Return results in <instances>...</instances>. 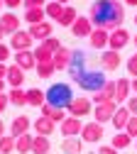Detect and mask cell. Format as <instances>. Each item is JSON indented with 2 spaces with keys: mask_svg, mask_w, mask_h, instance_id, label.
<instances>
[{
  "mask_svg": "<svg viewBox=\"0 0 137 154\" xmlns=\"http://www.w3.org/2000/svg\"><path fill=\"white\" fill-rule=\"evenodd\" d=\"M91 22L93 27L98 29H117L123 27V20H125V5L120 3V0H95V3L91 5Z\"/></svg>",
  "mask_w": 137,
  "mask_h": 154,
  "instance_id": "obj_1",
  "label": "cell"
},
{
  "mask_svg": "<svg viewBox=\"0 0 137 154\" xmlns=\"http://www.w3.org/2000/svg\"><path fill=\"white\" fill-rule=\"evenodd\" d=\"M44 95H47V103H49L51 108L66 110V108L73 103V91H71L69 83H51V86L44 91Z\"/></svg>",
  "mask_w": 137,
  "mask_h": 154,
  "instance_id": "obj_2",
  "label": "cell"
},
{
  "mask_svg": "<svg viewBox=\"0 0 137 154\" xmlns=\"http://www.w3.org/2000/svg\"><path fill=\"white\" fill-rule=\"evenodd\" d=\"M81 91H88V93H98L108 81H105V76H103V71H91V69H86L83 73H78V76H73L71 79Z\"/></svg>",
  "mask_w": 137,
  "mask_h": 154,
  "instance_id": "obj_3",
  "label": "cell"
},
{
  "mask_svg": "<svg viewBox=\"0 0 137 154\" xmlns=\"http://www.w3.org/2000/svg\"><path fill=\"white\" fill-rule=\"evenodd\" d=\"M130 32L125 29V27H117V29H113L110 32V37H108V49H113V51H120V49H125L127 44H130Z\"/></svg>",
  "mask_w": 137,
  "mask_h": 154,
  "instance_id": "obj_4",
  "label": "cell"
},
{
  "mask_svg": "<svg viewBox=\"0 0 137 154\" xmlns=\"http://www.w3.org/2000/svg\"><path fill=\"white\" fill-rule=\"evenodd\" d=\"M81 140L88 142V144H95L103 140V125L101 122H83V130H81Z\"/></svg>",
  "mask_w": 137,
  "mask_h": 154,
  "instance_id": "obj_5",
  "label": "cell"
},
{
  "mask_svg": "<svg viewBox=\"0 0 137 154\" xmlns=\"http://www.w3.org/2000/svg\"><path fill=\"white\" fill-rule=\"evenodd\" d=\"M91 110H93V103L88 98H73V103L66 108V112L71 118H78V120H81L83 115H91Z\"/></svg>",
  "mask_w": 137,
  "mask_h": 154,
  "instance_id": "obj_6",
  "label": "cell"
},
{
  "mask_svg": "<svg viewBox=\"0 0 137 154\" xmlns=\"http://www.w3.org/2000/svg\"><path fill=\"white\" fill-rule=\"evenodd\" d=\"M115 110H117V103L115 100H110V103H103V105H95V110H93V120L95 122H110L113 120V115H115Z\"/></svg>",
  "mask_w": 137,
  "mask_h": 154,
  "instance_id": "obj_7",
  "label": "cell"
},
{
  "mask_svg": "<svg viewBox=\"0 0 137 154\" xmlns=\"http://www.w3.org/2000/svg\"><path fill=\"white\" fill-rule=\"evenodd\" d=\"M32 37H30V32H22V29H20V32H15L12 37H10V47L15 49V51H30L32 49Z\"/></svg>",
  "mask_w": 137,
  "mask_h": 154,
  "instance_id": "obj_8",
  "label": "cell"
},
{
  "mask_svg": "<svg viewBox=\"0 0 137 154\" xmlns=\"http://www.w3.org/2000/svg\"><path fill=\"white\" fill-rule=\"evenodd\" d=\"M66 71L71 73V79L78 76V73H83L86 71V51H81V49L71 51V61H69V69Z\"/></svg>",
  "mask_w": 137,
  "mask_h": 154,
  "instance_id": "obj_9",
  "label": "cell"
},
{
  "mask_svg": "<svg viewBox=\"0 0 137 154\" xmlns=\"http://www.w3.org/2000/svg\"><path fill=\"white\" fill-rule=\"evenodd\" d=\"M59 130H61V134L64 137H78V134H81V130H83V120H78V118H69L59 125Z\"/></svg>",
  "mask_w": 137,
  "mask_h": 154,
  "instance_id": "obj_10",
  "label": "cell"
},
{
  "mask_svg": "<svg viewBox=\"0 0 137 154\" xmlns=\"http://www.w3.org/2000/svg\"><path fill=\"white\" fill-rule=\"evenodd\" d=\"M120 64H123V56H120V51L105 49V51L101 54V66H103L105 71H115V69H120Z\"/></svg>",
  "mask_w": 137,
  "mask_h": 154,
  "instance_id": "obj_11",
  "label": "cell"
},
{
  "mask_svg": "<svg viewBox=\"0 0 137 154\" xmlns=\"http://www.w3.org/2000/svg\"><path fill=\"white\" fill-rule=\"evenodd\" d=\"M115 98V81H108L98 93H93V100L91 103H95V105H103V103H110Z\"/></svg>",
  "mask_w": 137,
  "mask_h": 154,
  "instance_id": "obj_12",
  "label": "cell"
},
{
  "mask_svg": "<svg viewBox=\"0 0 137 154\" xmlns=\"http://www.w3.org/2000/svg\"><path fill=\"white\" fill-rule=\"evenodd\" d=\"M0 27H3V32L5 34H15V32H20V17L15 15V12H5V15H0Z\"/></svg>",
  "mask_w": 137,
  "mask_h": 154,
  "instance_id": "obj_13",
  "label": "cell"
},
{
  "mask_svg": "<svg viewBox=\"0 0 137 154\" xmlns=\"http://www.w3.org/2000/svg\"><path fill=\"white\" fill-rule=\"evenodd\" d=\"M30 127H32V122H30V118H27V115H17V118L10 122V134H12V137L27 134V132H30Z\"/></svg>",
  "mask_w": 137,
  "mask_h": 154,
  "instance_id": "obj_14",
  "label": "cell"
},
{
  "mask_svg": "<svg viewBox=\"0 0 137 154\" xmlns=\"http://www.w3.org/2000/svg\"><path fill=\"white\" fill-rule=\"evenodd\" d=\"M39 110H42V115H44V118H49V120H51L54 125H56V122L61 125V122H64V120L69 118V112H66V110H61V108H51L49 103H44V105L39 108Z\"/></svg>",
  "mask_w": 137,
  "mask_h": 154,
  "instance_id": "obj_15",
  "label": "cell"
},
{
  "mask_svg": "<svg viewBox=\"0 0 137 154\" xmlns=\"http://www.w3.org/2000/svg\"><path fill=\"white\" fill-rule=\"evenodd\" d=\"M5 81H8L12 88H22V83H25V71L20 69L17 64H10V66H8V76H5Z\"/></svg>",
  "mask_w": 137,
  "mask_h": 154,
  "instance_id": "obj_16",
  "label": "cell"
},
{
  "mask_svg": "<svg viewBox=\"0 0 137 154\" xmlns=\"http://www.w3.org/2000/svg\"><path fill=\"white\" fill-rule=\"evenodd\" d=\"M30 37L37 42H44L47 37H51V22H39V25H30Z\"/></svg>",
  "mask_w": 137,
  "mask_h": 154,
  "instance_id": "obj_17",
  "label": "cell"
},
{
  "mask_svg": "<svg viewBox=\"0 0 137 154\" xmlns=\"http://www.w3.org/2000/svg\"><path fill=\"white\" fill-rule=\"evenodd\" d=\"M71 32H73V37H91V32H93L91 17H78V20L71 25Z\"/></svg>",
  "mask_w": 137,
  "mask_h": 154,
  "instance_id": "obj_18",
  "label": "cell"
},
{
  "mask_svg": "<svg viewBox=\"0 0 137 154\" xmlns=\"http://www.w3.org/2000/svg\"><path fill=\"white\" fill-rule=\"evenodd\" d=\"M132 95V91H130V79H117L115 81V103H127V98Z\"/></svg>",
  "mask_w": 137,
  "mask_h": 154,
  "instance_id": "obj_19",
  "label": "cell"
},
{
  "mask_svg": "<svg viewBox=\"0 0 137 154\" xmlns=\"http://www.w3.org/2000/svg\"><path fill=\"white\" fill-rule=\"evenodd\" d=\"M132 118V115H130V110L125 108V105H117V110H115V115H113V125H115V130L117 132H125V125H127V120Z\"/></svg>",
  "mask_w": 137,
  "mask_h": 154,
  "instance_id": "obj_20",
  "label": "cell"
},
{
  "mask_svg": "<svg viewBox=\"0 0 137 154\" xmlns=\"http://www.w3.org/2000/svg\"><path fill=\"white\" fill-rule=\"evenodd\" d=\"M108 37H110V32L108 29H98V27H93V32H91V47L93 49H105L108 47Z\"/></svg>",
  "mask_w": 137,
  "mask_h": 154,
  "instance_id": "obj_21",
  "label": "cell"
},
{
  "mask_svg": "<svg viewBox=\"0 0 137 154\" xmlns=\"http://www.w3.org/2000/svg\"><path fill=\"white\" fill-rule=\"evenodd\" d=\"M15 64L22 69V71H30V69H34L37 66V61H34V54H32V49L30 51H17L15 54Z\"/></svg>",
  "mask_w": 137,
  "mask_h": 154,
  "instance_id": "obj_22",
  "label": "cell"
},
{
  "mask_svg": "<svg viewBox=\"0 0 137 154\" xmlns=\"http://www.w3.org/2000/svg\"><path fill=\"white\" fill-rule=\"evenodd\" d=\"M61 152H64V154H81V152H83V140H81V137H64Z\"/></svg>",
  "mask_w": 137,
  "mask_h": 154,
  "instance_id": "obj_23",
  "label": "cell"
},
{
  "mask_svg": "<svg viewBox=\"0 0 137 154\" xmlns=\"http://www.w3.org/2000/svg\"><path fill=\"white\" fill-rule=\"evenodd\" d=\"M32 127H34V132H37V134H42V137H49V134L54 132V127H56V125H54L49 118L39 115V118L34 120V125H32Z\"/></svg>",
  "mask_w": 137,
  "mask_h": 154,
  "instance_id": "obj_24",
  "label": "cell"
},
{
  "mask_svg": "<svg viewBox=\"0 0 137 154\" xmlns=\"http://www.w3.org/2000/svg\"><path fill=\"white\" fill-rule=\"evenodd\" d=\"M51 61H54L56 71H64V69H69V61H71V49L61 47V49H59V51L51 56Z\"/></svg>",
  "mask_w": 137,
  "mask_h": 154,
  "instance_id": "obj_25",
  "label": "cell"
},
{
  "mask_svg": "<svg viewBox=\"0 0 137 154\" xmlns=\"http://www.w3.org/2000/svg\"><path fill=\"white\" fill-rule=\"evenodd\" d=\"M49 149H51L49 137H42V134L32 137V154H49Z\"/></svg>",
  "mask_w": 137,
  "mask_h": 154,
  "instance_id": "obj_26",
  "label": "cell"
},
{
  "mask_svg": "<svg viewBox=\"0 0 137 154\" xmlns=\"http://www.w3.org/2000/svg\"><path fill=\"white\" fill-rule=\"evenodd\" d=\"M25 20H27L30 25L47 22V12H44V8H30V10H25Z\"/></svg>",
  "mask_w": 137,
  "mask_h": 154,
  "instance_id": "obj_27",
  "label": "cell"
},
{
  "mask_svg": "<svg viewBox=\"0 0 137 154\" xmlns=\"http://www.w3.org/2000/svg\"><path fill=\"white\" fill-rule=\"evenodd\" d=\"M32 137L34 134H20V137H15V152L32 154Z\"/></svg>",
  "mask_w": 137,
  "mask_h": 154,
  "instance_id": "obj_28",
  "label": "cell"
},
{
  "mask_svg": "<svg viewBox=\"0 0 137 154\" xmlns=\"http://www.w3.org/2000/svg\"><path fill=\"white\" fill-rule=\"evenodd\" d=\"M44 103H47V95H44V91H39V88H30V91H27V105L42 108Z\"/></svg>",
  "mask_w": 137,
  "mask_h": 154,
  "instance_id": "obj_29",
  "label": "cell"
},
{
  "mask_svg": "<svg viewBox=\"0 0 137 154\" xmlns=\"http://www.w3.org/2000/svg\"><path fill=\"white\" fill-rule=\"evenodd\" d=\"M8 100H10V105H17V108L27 105V91H22V88H12V91L8 93Z\"/></svg>",
  "mask_w": 137,
  "mask_h": 154,
  "instance_id": "obj_30",
  "label": "cell"
},
{
  "mask_svg": "<svg viewBox=\"0 0 137 154\" xmlns=\"http://www.w3.org/2000/svg\"><path fill=\"white\" fill-rule=\"evenodd\" d=\"M76 20H78V12L71 5H64V12H61V17H59V25L61 27H71Z\"/></svg>",
  "mask_w": 137,
  "mask_h": 154,
  "instance_id": "obj_31",
  "label": "cell"
},
{
  "mask_svg": "<svg viewBox=\"0 0 137 154\" xmlns=\"http://www.w3.org/2000/svg\"><path fill=\"white\" fill-rule=\"evenodd\" d=\"M110 144H113L117 152H120V149H127V147L132 144V137H130L127 132H115V134H113V142H110Z\"/></svg>",
  "mask_w": 137,
  "mask_h": 154,
  "instance_id": "obj_32",
  "label": "cell"
},
{
  "mask_svg": "<svg viewBox=\"0 0 137 154\" xmlns=\"http://www.w3.org/2000/svg\"><path fill=\"white\" fill-rule=\"evenodd\" d=\"M34 69H37V76H39V79H51V76H54V71H56L54 61H47V64H37Z\"/></svg>",
  "mask_w": 137,
  "mask_h": 154,
  "instance_id": "obj_33",
  "label": "cell"
},
{
  "mask_svg": "<svg viewBox=\"0 0 137 154\" xmlns=\"http://www.w3.org/2000/svg\"><path fill=\"white\" fill-rule=\"evenodd\" d=\"M44 12H47V17H51V20H56L59 22V17H61V12H64V5H59V3H47L44 5Z\"/></svg>",
  "mask_w": 137,
  "mask_h": 154,
  "instance_id": "obj_34",
  "label": "cell"
},
{
  "mask_svg": "<svg viewBox=\"0 0 137 154\" xmlns=\"http://www.w3.org/2000/svg\"><path fill=\"white\" fill-rule=\"evenodd\" d=\"M15 152V137L12 134H3L0 137V154H12Z\"/></svg>",
  "mask_w": 137,
  "mask_h": 154,
  "instance_id": "obj_35",
  "label": "cell"
},
{
  "mask_svg": "<svg viewBox=\"0 0 137 154\" xmlns=\"http://www.w3.org/2000/svg\"><path fill=\"white\" fill-rule=\"evenodd\" d=\"M32 54H34V61H37V64H47V61H51V56H54V54H49V51H47L42 44H39V47H37Z\"/></svg>",
  "mask_w": 137,
  "mask_h": 154,
  "instance_id": "obj_36",
  "label": "cell"
},
{
  "mask_svg": "<svg viewBox=\"0 0 137 154\" xmlns=\"http://www.w3.org/2000/svg\"><path fill=\"white\" fill-rule=\"evenodd\" d=\"M42 47H44V49H47L49 54H56L59 49H61V42H59L56 37H47V39L42 42Z\"/></svg>",
  "mask_w": 137,
  "mask_h": 154,
  "instance_id": "obj_37",
  "label": "cell"
},
{
  "mask_svg": "<svg viewBox=\"0 0 137 154\" xmlns=\"http://www.w3.org/2000/svg\"><path fill=\"white\" fill-rule=\"evenodd\" d=\"M125 132L130 134L132 140H137V118H130V120H127V125H125Z\"/></svg>",
  "mask_w": 137,
  "mask_h": 154,
  "instance_id": "obj_38",
  "label": "cell"
},
{
  "mask_svg": "<svg viewBox=\"0 0 137 154\" xmlns=\"http://www.w3.org/2000/svg\"><path fill=\"white\" fill-rule=\"evenodd\" d=\"M125 108L130 110V115H132V118H137V95H130V98H127V103H125Z\"/></svg>",
  "mask_w": 137,
  "mask_h": 154,
  "instance_id": "obj_39",
  "label": "cell"
},
{
  "mask_svg": "<svg viewBox=\"0 0 137 154\" xmlns=\"http://www.w3.org/2000/svg\"><path fill=\"white\" fill-rule=\"evenodd\" d=\"M127 73L132 79H137V56H130L127 59Z\"/></svg>",
  "mask_w": 137,
  "mask_h": 154,
  "instance_id": "obj_40",
  "label": "cell"
},
{
  "mask_svg": "<svg viewBox=\"0 0 137 154\" xmlns=\"http://www.w3.org/2000/svg\"><path fill=\"white\" fill-rule=\"evenodd\" d=\"M22 5H25V10H30V8H44L47 0H22Z\"/></svg>",
  "mask_w": 137,
  "mask_h": 154,
  "instance_id": "obj_41",
  "label": "cell"
},
{
  "mask_svg": "<svg viewBox=\"0 0 137 154\" xmlns=\"http://www.w3.org/2000/svg\"><path fill=\"white\" fill-rule=\"evenodd\" d=\"M8 59H10V47L0 42V64H5Z\"/></svg>",
  "mask_w": 137,
  "mask_h": 154,
  "instance_id": "obj_42",
  "label": "cell"
},
{
  "mask_svg": "<svg viewBox=\"0 0 137 154\" xmlns=\"http://www.w3.org/2000/svg\"><path fill=\"white\" fill-rule=\"evenodd\" d=\"M95 154H117V149H115L113 144H103V147H98Z\"/></svg>",
  "mask_w": 137,
  "mask_h": 154,
  "instance_id": "obj_43",
  "label": "cell"
},
{
  "mask_svg": "<svg viewBox=\"0 0 137 154\" xmlns=\"http://www.w3.org/2000/svg\"><path fill=\"white\" fill-rule=\"evenodd\" d=\"M10 105V100H8V95L5 93H0V115H3V110Z\"/></svg>",
  "mask_w": 137,
  "mask_h": 154,
  "instance_id": "obj_44",
  "label": "cell"
},
{
  "mask_svg": "<svg viewBox=\"0 0 137 154\" xmlns=\"http://www.w3.org/2000/svg\"><path fill=\"white\" fill-rule=\"evenodd\" d=\"M3 3H5L10 10H15V8H20V3H22V0H3Z\"/></svg>",
  "mask_w": 137,
  "mask_h": 154,
  "instance_id": "obj_45",
  "label": "cell"
},
{
  "mask_svg": "<svg viewBox=\"0 0 137 154\" xmlns=\"http://www.w3.org/2000/svg\"><path fill=\"white\" fill-rule=\"evenodd\" d=\"M5 76H8V64H0V79L5 81Z\"/></svg>",
  "mask_w": 137,
  "mask_h": 154,
  "instance_id": "obj_46",
  "label": "cell"
},
{
  "mask_svg": "<svg viewBox=\"0 0 137 154\" xmlns=\"http://www.w3.org/2000/svg\"><path fill=\"white\" fill-rule=\"evenodd\" d=\"M130 91H132V95H137V79L130 81Z\"/></svg>",
  "mask_w": 137,
  "mask_h": 154,
  "instance_id": "obj_47",
  "label": "cell"
},
{
  "mask_svg": "<svg viewBox=\"0 0 137 154\" xmlns=\"http://www.w3.org/2000/svg\"><path fill=\"white\" fill-rule=\"evenodd\" d=\"M125 5H132V8H137V0H125Z\"/></svg>",
  "mask_w": 137,
  "mask_h": 154,
  "instance_id": "obj_48",
  "label": "cell"
},
{
  "mask_svg": "<svg viewBox=\"0 0 137 154\" xmlns=\"http://www.w3.org/2000/svg\"><path fill=\"white\" fill-rule=\"evenodd\" d=\"M5 134V125H3V120H0V137Z\"/></svg>",
  "mask_w": 137,
  "mask_h": 154,
  "instance_id": "obj_49",
  "label": "cell"
},
{
  "mask_svg": "<svg viewBox=\"0 0 137 154\" xmlns=\"http://www.w3.org/2000/svg\"><path fill=\"white\" fill-rule=\"evenodd\" d=\"M54 3H59V5H66V3H69V0H54Z\"/></svg>",
  "mask_w": 137,
  "mask_h": 154,
  "instance_id": "obj_50",
  "label": "cell"
},
{
  "mask_svg": "<svg viewBox=\"0 0 137 154\" xmlns=\"http://www.w3.org/2000/svg\"><path fill=\"white\" fill-rule=\"evenodd\" d=\"M3 88H5V81H3V79H0V93H3Z\"/></svg>",
  "mask_w": 137,
  "mask_h": 154,
  "instance_id": "obj_51",
  "label": "cell"
},
{
  "mask_svg": "<svg viewBox=\"0 0 137 154\" xmlns=\"http://www.w3.org/2000/svg\"><path fill=\"white\" fill-rule=\"evenodd\" d=\"M3 37H5V32H3V27H0V39H3Z\"/></svg>",
  "mask_w": 137,
  "mask_h": 154,
  "instance_id": "obj_52",
  "label": "cell"
},
{
  "mask_svg": "<svg viewBox=\"0 0 137 154\" xmlns=\"http://www.w3.org/2000/svg\"><path fill=\"white\" fill-rule=\"evenodd\" d=\"M132 39H135V47H137V37H132Z\"/></svg>",
  "mask_w": 137,
  "mask_h": 154,
  "instance_id": "obj_53",
  "label": "cell"
},
{
  "mask_svg": "<svg viewBox=\"0 0 137 154\" xmlns=\"http://www.w3.org/2000/svg\"><path fill=\"white\" fill-rule=\"evenodd\" d=\"M3 5H5V3H3V0H0V8H3Z\"/></svg>",
  "mask_w": 137,
  "mask_h": 154,
  "instance_id": "obj_54",
  "label": "cell"
},
{
  "mask_svg": "<svg viewBox=\"0 0 137 154\" xmlns=\"http://www.w3.org/2000/svg\"><path fill=\"white\" fill-rule=\"evenodd\" d=\"M135 25H137V15H135Z\"/></svg>",
  "mask_w": 137,
  "mask_h": 154,
  "instance_id": "obj_55",
  "label": "cell"
},
{
  "mask_svg": "<svg viewBox=\"0 0 137 154\" xmlns=\"http://www.w3.org/2000/svg\"><path fill=\"white\" fill-rule=\"evenodd\" d=\"M135 56H137V51H135Z\"/></svg>",
  "mask_w": 137,
  "mask_h": 154,
  "instance_id": "obj_56",
  "label": "cell"
}]
</instances>
